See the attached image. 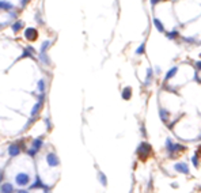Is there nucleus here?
<instances>
[{"mask_svg": "<svg viewBox=\"0 0 201 193\" xmlns=\"http://www.w3.org/2000/svg\"><path fill=\"white\" fill-rule=\"evenodd\" d=\"M197 65H198V68H201V63H198V64H197Z\"/></svg>", "mask_w": 201, "mask_h": 193, "instance_id": "a211bd4d", "label": "nucleus"}, {"mask_svg": "<svg viewBox=\"0 0 201 193\" xmlns=\"http://www.w3.org/2000/svg\"><path fill=\"white\" fill-rule=\"evenodd\" d=\"M26 38L30 39V41L35 39L37 38V31H35L34 29H27V31H26Z\"/></svg>", "mask_w": 201, "mask_h": 193, "instance_id": "0eeeda50", "label": "nucleus"}, {"mask_svg": "<svg viewBox=\"0 0 201 193\" xmlns=\"http://www.w3.org/2000/svg\"><path fill=\"white\" fill-rule=\"evenodd\" d=\"M175 71H177V68H172L171 71H170V72H169V74H167V75H166V80H169L170 77H171V76H172V75L175 74Z\"/></svg>", "mask_w": 201, "mask_h": 193, "instance_id": "9b49d317", "label": "nucleus"}, {"mask_svg": "<svg viewBox=\"0 0 201 193\" xmlns=\"http://www.w3.org/2000/svg\"><path fill=\"white\" fill-rule=\"evenodd\" d=\"M20 26H22V23H20V22L15 23V25H14V30H19V27H20Z\"/></svg>", "mask_w": 201, "mask_h": 193, "instance_id": "4468645a", "label": "nucleus"}, {"mask_svg": "<svg viewBox=\"0 0 201 193\" xmlns=\"http://www.w3.org/2000/svg\"><path fill=\"white\" fill-rule=\"evenodd\" d=\"M16 193H29V192H27V190H18Z\"/></svg>", "mask_w": 201, "mask_h": 193, "instance_id": "f3484780", "label": "nucleus"}, {"mask_svg": "<svg viewBox=\"0 0 201 193\" xmlns=\"http://www.w3.org/2000/svg\"><path fill=\"white\" fill-rule=\"evenodd\" d=\"M34 188H45V185L41 182V178L37 175V178H35V182L31 185V189H34Z\"/></svg>", "mask_w": 201, "mask_h": 193, "instance_id": "1a4fd4ad", "label": "nucleus"}, {"mask_svg": "<svg viewBox=\"0 0 201 193\" xmlns=\"http://www.w3.org/2000/svg\"><path fill=\"white\" fill-rule=\"evenodd\" d=\"M30 182V177L27 173H18L15 175V183L19 186H26Z\"/></svg>", "mask_w": 201, "mask_h": 193, "instance_id": "f03ea898", "label": "nucleus"}, {"mask_svg": "<svg viewBox=\"0 0 201 193\" xmlns=\"http://www.w3.org/2000/svg\"><path fill=\"white\" fill-rule=\"evenodd\" d=\"M155 25H156L158 27H159V30H160V31H162V30H163V26L160 25V22H159V20H158V19H155Z\"/></svg>", "mask_w": 201, "mask_h": 193, "instance_id": "ddd939ff", "label": "nucleus"}, {"mask_svg": "<svg viewBox=\"0 0 201 193\" xmlns=\"http://www.w3.org/2000/svg\"><path fill=\"white\" fill-rule=\"evenodd\" d=\"M191 161H193V164H194V166H198V161H197V156H193V159H191Z\"/></svg>", "mask_w": 201, "mask_h": 193, "instance_id": "2eb2a0df", "label": "nucleus"}, {"mask_svg": "<svg viewBox=\"0 0 201 193\" xmlns=\"http://www.w3.org/2000/svg\"><path fill=\"white\" fill-rule=\"evenodd\" d=\"M46 162H48L49 166H53V167H56V166H58V163H60V161L57 159V156H56V154H53V152H50V154L46 155Z\"/></svg>", "mask_w": 201, "mask_h": 193, "instance_id": "20e7f679", "label": "nucleus"}, {"mask_svg": "<svg viewBox=\"0 0 201 193\" xmlns=\"http://www.w3.org/2000/svg\"><path fill=\"white\" fill-rule=\"evenodd\" d=\"M12 192H14V188L11 183L6 182L1 185V193H12Z\"/></svg>", "mask_w": 201, "mask_h": 193, "instance_id": "6e6552de", "label": "nucleus"}, {"mask_svg": "<svg viewBox=\"0 0 201 193\" xmlns=\"http://www.w3.org/2000/svg\"><path fill=\"white\" fill-rule=\"evenodd\" d=\"M150 152H151V145L150 144H147V143H141V144L139 145L137 155L141 161H145V159L148 158V155H150Z\"/></svg>", "mask_w": 201, "mask_h": 193, "instance_id": "f257e3e1", "label": "nucleus"}, {"mask_svg": "<svg viewBox=\"0 0 201 193\" xmlns=\"http://www.w3.org/2000/svg\"><path fill=\"white\" fill-rule=\"evenodd\" d=\"M41 145H42V139H34L33 140V143H31V147H30V150H27V154L30 155V156H34L35 155V152L38 151L39 148H41Z\"/></svg>", "mask_w": 201, "mask_h": 193, "instance_id": "7ed1b4c3", "label": "nucleus"}, {"mask_svg": "<svg viewBox=\"0 0 201 193\" xmlns=\"http://www.w3.org/2000/svg\"><path fill=\"white\" fill-rule=\"evenodd\" d=\"M99 178H101V182H102L103 185H106V177L103 175L102 173H99Z\"/></svg>", "mask_w": 201, "mask_h": 193, "instance_id": "f8f14e48", "label": "nucleus"}, {"mask_svg": "<svg viewBox=\"0 0 201 193\" xmlns=\"http://www.w3.org/2000/svg\"><path fill=\"white\" fill-rule=\"evenodd\" d=\"M143 52H144V45H141L140 48L137 49V53H139V55H140V53H143Z\"/></svg>", "mask_w": 201, "mask_h": 193, "instance_id": "dca6fc26", "label": "nucleus"}, {"mask_svg": "<svg viewBox=\"0 0 201 193\" xmlns=\"http://www.w3.org/2000/svg\"><path fill=\"white\" fill-rule=\"evenodd\" d=\"M175 170L179 171V173H183V174H188V173H189L188 164L183 163V162H181V163H177V164H175Z\"/></svg>", "mask_w": 201, "mask_h": 193, "instance_id": "423d86ee", "label": "nucleus"}, {"mask_svg": "<svg viewBox=\"0 0 201 193\" xmlns=\"http://www.w3.org/2000/svg\"><path fill=\"white\" fill-rule=\"evenodd\" d=\"M19 145L18 144H11L10 147H8V154H10V156L11 158H14V156H16V155L19 154Z\"/></svg>", "mask_w": 201, "mask_h": 193, "instance_id": "39448f33", "label": "nucleus"}, {"mask_svg": "<svg viewBox=\"0 0 201 193\" xmlns=\"http://www.w3.org/2000/svg\"><path fill=\"white\" fill-rule=\"evenodd\" d=\"M122 96H124V98H129V96H131V88H129V87H128L126 90H124V94H122Z\"/></svg>", "mask_w": 201, "mask_h": 193, "instance_id": "9d476101", "label": "nucleus"}]
</instances>
